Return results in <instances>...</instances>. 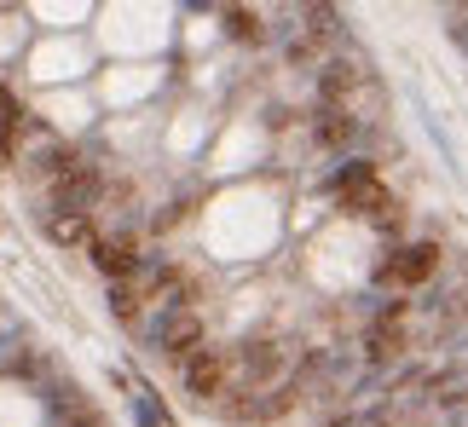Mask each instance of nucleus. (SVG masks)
Masks as SVG:
<instances>
[{
	"label": "nucleus",
	"mask_w": 468,
	"mask_h": 427,
	"mask_svg": "<svg viewBox=\"0 0 468 427\" xmlns=\"http://www.w3.org/2000/svg\"><path fill=\"white\" fill-rule=\"evenodd\" d=\"M439 260H446L439 242H405V249H393L388 260L376 266V277L381 283H399V289H416V283H428V277L439 272Z\"/></svg>",
	"instance_id": "1"
},
{
	"label": "nucleus",
	"mask_w": 468,
	"mask_h": 427,
	"mask_svg": "<svg viewBox=\"0 0 468 427\" xmlns=\"http://www.w3.org/2000/svg\"><path fill=\"white\" fill-rule=\"evenodd\" d=\"M226 370H231V358L226 352H196V358H186V393L196 398V405H208V398H220L226 393Z\"/></svg>",
	"instance_id": "2"
},
{
	"label": "nucleus",
	"mask_w": 468,
	"mask_h": 427,
	"mask_svg": "<svg viewBox=\"0 0 468 427\" xmlns=\"http://www.w3.org/2000/svg\"><path fill=\"white\" fill-rule=\"evenodd\" d=\"M93 266L110 277V283H128L133 272H139V237H98V249H93Z\"/></svg>",
	"instance_id": "3"
},
{
	"label": "nucleus",
	"mask_w": 468,
	"mask_h": 427,
	"mask_svg": "<svg viewBox=\"0 0 468 427\" xmlns=\"http://www.w3.org/2000/svg\"><path fill=\"white\" fill-rule=\"evenodd\" d=\"M231 364H238V370L249 375V393H255L261 382H272V375L283 370V347H278V341H243Z\"/></svg>",
	"instance_id": "4"
},
{
	"label": "nucleus",
	"mask_w": 468,
	"mask_h": 427,
	"mask_svg": "<svg viewBox=\"0 0 468 427\" xmlns=\"http://www.w3.org/2000/svg\"><path fill=\"white\" fill-rule=\"evenodd\" d=\"M156 347L163 352H203V318L196 312H168L163 324H156Z\"/></svg>",
	"instance_id": "5"
},
{
	"label": "nucleus",
	"mask_w": 468,
	"mask_h": 427,
	"mask_svg": "<svg viewBox=\"0 0 468 427\" xmlns=\"http://www.w3.org/2000/svg\"><path fill=\"white\" fill-rule=\"evenodd\" d=\"M93 197H98V174L93 168H81V174H70V179H53V209L58 214H88Z\"/></svg>",
	"instance_id": "6"
},
{
	"label": "nucleus",
	"mask_w": 468,
	"mask_h": 427,
	"mask_svg": "<svg viewBox=\"0 0 468 427\" xmlns=\"http://www.w3.org/2000/svg\"><path fill=\"white\" fill-rule=\"evenodd\" d=\"M46 237H53L58 249H98L93 214H53L46 219Z\"/></svg>",
	"instance_id": "7"
},
{
	"label": "nucleus",
	"mask_w": 468,
	"mask_h": 427,
	"mask_svg": "<svg viewBox=\"0 0 468 427\" xmlns=\"http://www.w3.org/2000/svg\"><path fill=\"white\" fill-rule=\"evenodd\" d=\"M313 139L324 144V151H347V144L359 139V121H353L347 110H318V121H313Z\"/></svg>",
	"instance_id": "8"
},
{
	"label": "nucleus",
	"mask_w": 468,
	"mask_h": 427,
	"mask_svg": "<svg viewBox=\"0 0 468 427\" xmlns=\"http://www.w3.org/2000/svg\"><path fill=\"white\" fill-rule=\"evenodd\" d=\"M341 209H347V214H359V219H388L393 209H399V202L388 197V185H381V179H371V185L347 191V197H341Z\"/></svg>",
	"instance_id": "9"
},
{
	"label": "nucleus",
	"mask_w": 468,
	"mask_h": 427,
	"mask_svg": "<svg viewBox=\"0 0 468 427\" xmlns=\"http://www.w3.org/2000/svg\"><path fill=\"white\" fill-rule=\"evenodd\" d=\"M359 87V64H347V58H336V64H324V76H318V99L324 110H341V99Z\"/></svg>",
	"instance_id": "10"
},
{
	"label": "nucleus",
	"mask_w": 468,
	"mask_h": 427,
	"mask_svg": "<svg viewBox=\"0 0 468 427\" xmlns=\"http://www.w3.org/2000/svg\"><path fill=\"white\" fill-rule=\"evenodd\" d=\"M226 29H231V41H249V46H261L266 35H272V29H266V18H261V12H249V6H231L226 12Z\"/></svg>",
	"instance_id": "11"
},
{
	"label": "nucleus",
	"mask_w": 468,
	"mask_h": 427,
	"mask_svg": "<svg viewBox=\"0 0 468 427\" xmlns=\"http://www.w3.org/2000/svg\"><path fill=\"white\" fill-rule=\"evenodd\" d=\"M53 410H58V422H64V427H98V410L76 393V387H70V398L58 393V398H53Z\"/></svg>",
	"instance_id": "12"
},
{
	"label": "nucleus",
	"mask_w": 468,
	"mask_h": 427,
	"mask_svg": "<svg viewBox=\"0 0 468 427\" xmlns=\"http://www.w3.org/2000/svg\"><path fill=\"white\" fill-rule=\"evenodd\" d=\"M399 347H405L399 324H376V329H371V341H364V352H371V364H388V358H393Z\"/></svg>",
	"instance_id": "13"
},
{
	"label": "nucleus",
	"mask_w": 468,
	"mask_h": 427,
	"mask_svg": "<svg viewBox=\"0 0 468 427\" xmlns=\"http://www.w3.org/2000/svg\"><path fill=\"white\" fill-rule=\"evenodd\" d=\"M110 312H116L121 324H133L139 318V289L133 283H110Z\"/></svg>",
	"instance_id": "14"
},
{
	"label": "nucleus",
	"mask_w": 468,
	"mask_h": 427,
	"mask_svg": "<svg viewBox=\"0 0 468 427\" xmlns=\"http://www.w3.org/2000/svg\"><path fill=\"white\" fill-rule=\"evenodd\" d=\"M336 29H341L336 6H306V35H313V41H330Z\"/></svg>",
	"instance_id": "15"
},
{
	"label": "nucleus",
	"mask_w": 468,
	"mask_h": 427,
	"mask_svg": "<svg viewBox=\"0 0 468 427\" xmlns=\"http://www.w3.org/2000/svg\"><path fill=\"white\" fill-rule=\"evenodd\" d=\"M371 179H376V168H371V162H347V168H341V174H336V191H341V197H347V191L371 185Z\"/></svg>",
	"instance_id": "16"
},
{
	"label": "nucleus",
	"mask_w": 468,
	"mask_h": 427,
	"mask_svg": "<svg viewBox=\"0 0 468 427\" xmlns=\"http://www.w3.org/2000/svg\"><path fill=\"white\" fill-rule=\"evenodd\" d=\"M18 127H23V104L0 87V133H18Z\"/></svg>",
	"instance_id": "17"
},
{
	"label": "nucleus",
	"mask_w": 468,
	"mask_h": 427,
	"mask_svg": "<svg viewBox=\"0 0 468 427\" xmlns=\"http://www.w3.org/2000/svg\"><path fill=\"white\" fill-rule=\"evenodd\" d=\"M313 58H318V41H313V35L289 41V64H313Z\"/></svg>",
	"instance_id": "18"
},
{
	"label": "nucleus",
	"mask_w": 468,
	"mask_h": 427,
	"mask_svg": "<svg viewBox=\"0 0 468 427\" xmlns=\"http://www.w3.org/2000/svg\"><path fill=\"white\" fill-rule=\"evenodd\" d=\"M0 168H12V133H0Z\"/></svg>",
	"instance_id": "19"
},
{
	"label": "nucleus",
	"mask_w": 468,
	"mask_h": 427,
	"mask_svg": "<svg viewBox=\"0 0 468 427\" xmlns=\"http://www.w3.org/2000/svg\"><path fill=\"white\" fill-rule=\"evenodd\" d=\"M330 427H359V422H330Z\"/></svg>",
	"instance_id": "20"
}]
</instances>
